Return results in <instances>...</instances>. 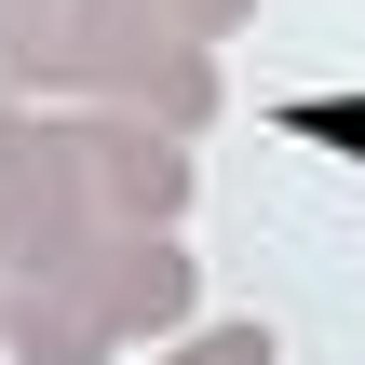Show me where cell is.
<instances>
[{
    "label": "cell",
    "instance_id": "obj_1",
    "mask_svg": "<svg viewBox=\"0 0 365 365\" xmlns=\"http://www.w3.org/2000/svg\"><path fill=\"white\" fill-rule=\"evenodd\" d=\"M68 284L95 298V325L135 352V339H176L190 312H203V271H190V244L176 230H95L81 257H68Z\"/></svg>",
    "mask_w": 365,
    "mask_h": 365
},
{
    "label": "cell",
    "instance_id": "obj_2",
    "mask_svg": "<svg viewBox=\"0 0 365 365\" xmlns=\"http://www.w3.org/2000/svg\"><path fill=\"white\" fill-rule=\"evenodd\" d=\"M81 190L108 230H176L190 217V135H163L135 108H81Z\"/></svg>",
    "mask_w": 365,
    "mask_h": 365
},
{
    "label": "cell",
    "instance_id": "obj_3",
    "mask_svg": "<svg viewBox=\"0 0 365 365\" xmlns=\"http://www.w3.org/2000/svg\"><path fill=\"white\" fill-rule=\"evenodd\" d=\"M0 352L14 365H108L122 339L95 325V298H81L68 271H14V284H0Z\"/></svg>",
    "mask_w": 365,
    "mask_h": 365
},
{
    "label": "cell",
    "instance_id": "obj_4",
    "mask_svg": "<svg viewBox=\"0 0 365 365\" xmlns=\"http://www.w3.org/2000/svg\"><path fill=\"white\" fill-rule=\"evenodd\" d=\"M163 365H284V339H271V325H176Z\"/></svg>",
    "mask_w": 365,
    "mask_h": 365
},
{
    "label": "cell",
    "instance_id": "obj_5",
    "mask_svg": "<svg viewBox=\"0 0 365 365\" xmlns=\"http://www.w3.org/2000/svg\"><path fill=\"white\" fill-rule=\"evenodd\" d=\"M149 14H163V27H176V41H230V27H244V14H257V0H149Z\"/></svg>",
    "mask_w": 365,
    "mask_h": 365
},
{
    "label": "cell",
    "instance_id": "obj_6",
    "mask_svg": "<svg viewBox=\"0 0 365 365\" xmlns=\"http://www.w3.org/2000/svg\"><path fill=\"white\" fill-rule=\"evenodd\" d=\"M41 14H54V0H0V27H41Z\"/></svg>",
    "mask_w": 365,
    "mask_h": 365
}]
</instances>
